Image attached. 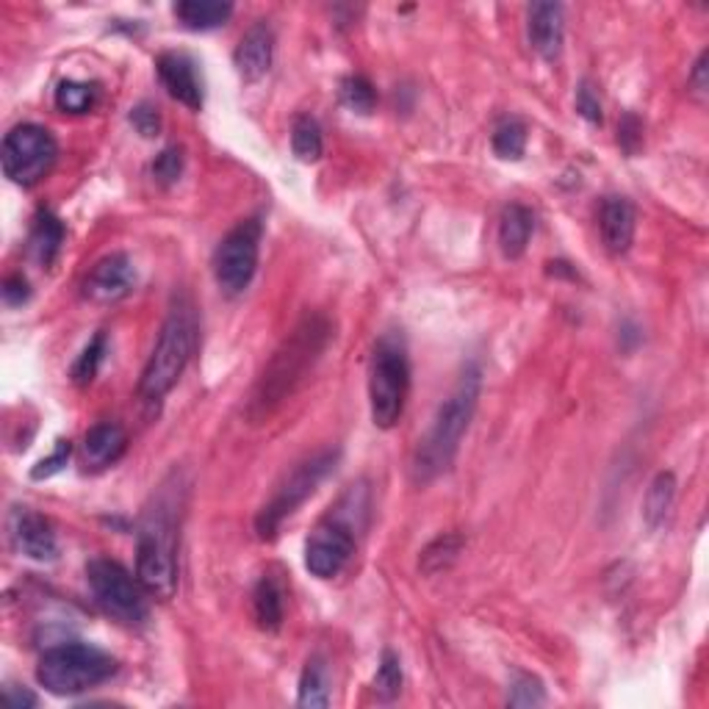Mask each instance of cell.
<instances>
[{
    "label": "cell",
    "mask_w": 709,
    "mask_h": 709,
    "mask_svg": "<svg viewBox=\"0 0 709 709\" xmlns=\"http://www.w3.org/2000/svg\"><path fill=\"white\" fill-rule=\"evenodd\" d=\"M271 55H275V33H271V28L264 20H258L238 39L233 64H236L238 75L244 81H258V78H264L269 72Z\"/></svg>",
    "instance_id": "9a60e30c"
},
{
    "label": "cell",
    "mask_w": 709,
    "mask_h": 709,
    "mask_svg": "<svg viewBox=\"0 0 709 709\" xmlns=\"http://www.w3.org/2000/svg\"><path fill=\"white\" fill-rule=\"evenodd\" d=\"M480 366L469 363L460 371L454 388L443 399L441 408H438L430 432H427L424 441L415 449L413 463H410V476H413L415 485H427V482L438 480L454 463L460 441H463L465 430H469L471 419H474L476 402H480Z\"/></svg>",
    "instance_id": "3957f363"
},
{
    "label": "cell",
    "mask_w": 709,
    "mask_h": 709,
    "mask_svg": "<svg viewBox=\"0 0 709 709\" xmlns=\"http://www.w3.org/2000/svg\"><path fill=\"white\" fill-rule=\"evenodd\" d=\"M291 150L299 161L314 164L325 153V138H321V127L314 116L299 114L291 125Z\"/></svg>",
    "instance_id": "484cf974"
},
{
    "label": "cell",
    "mask_w": 709,
    "mask_h": 709,
    "mask_svg": "<svg viewBox=\"0 0 709 709\" xmlns=\"http://www.w3.org/2000/svg\"><path fill=\"white\" fill-rule=\"evenodd\" d=\"M526 31H530V42L541 59L557 61L559 53H563V37H565L563 6L532 3Z\"/></svg>",
    "instance_id": "e0dca14e"
},
{
    "label": "cell",
    "mask_w": 709,
    "mask_h": 709,
    "mask_svg": "<svg viewBox=\"0 0 709 709\" xmlns=\"http://www.w3.org/2000/svg\"><path fill=\"white\" fill-rule=\"evenodd\" d=\"M709 53L707 50H703L701 55H698V61H696V66H692V72H690V92H692V97L698 100V103H703V100H707V94H709Z\"/></svg>",
    "instance_id": "f35d334b"
},
{
    "label": "cell",
    "mask_w": 709,
    "mask_h": 709,
    "mask_svg": "<svg viewBox=\"0 0 709 709\" xmlns=\"http://www.w3.org/2000/svg\"><path fill=\"white\" fill-rule=\"evenodd\" d=\"M465 541L463 535H454V532H446V535H438L435 541L427 543L419 554V571L424 576H438L443 571L452 568L458 563L460 552H463Z\"/></svg>",
    "instance_id": "cb8c5ba5"
},
{
    "label": "cell",
    "mask_w": 709,
    "mask_h": 709,
    "mask_svg": "<svg viewBox=\"0 0 709 709\" xmlns=\"http://www.w3.org/2000/svg\"><path fill=\"white\" fill-rule=\"evenodd\" d=\"M493 153L504 161H518L526 150V125L521 120L499 122L493 131Z\"/></svg>",
    "instance_id": "83f0119b"
},
{
    "label": "cell",
    "mask_w": 709,
    "mask_h": 709,
    "mask_svg": "<svg viewBox=\"0 0 709 709\" xmlns=\"http://www.w3.org/2000/svg\"><path fill=\"white\" fill-rule=\"evenodd\" d=\"M260 236H264V225H260V219L249 216V219H242L236 227H230L219 242V247H216V286L225 294H230V297L242 294L253 282L255 269H258Z\"/></svg>",
    "instance_id": "8fae6325"
},
{
    "label": "cell",
    "mask_w": 709,
    "mask_h": 709,
    "mask_svg": "<svg viewBox=\"0 0 709 709\" xmlns=\"http://www.w3.org/2000/svg\"><path fill=\"white\" fill-rule=\"evenodd\" d=\"M155 70H158L164 89L177 103H183L192 111L203 109V83L197 78V66L186 53H175V50L161 53L158 61H155Z\"/></svg>",
    "instance_id": "5bb4252c"
},
{
    "label": "cell",
    "mask_w": 709,
    "mask_h": 709,
    "mask_svg": "<svg viewBox=\"0 0 709 709\" xmlns=\"http://www.w3.org/2000/svg\"><path fill=\"white\" fill-rule=\"evenodd\" d=\"M676 499V476L670 471H659L657 476L648 485L646 499H643V518L651 530H659L665 524V518L670 515Z\"/></svg>",
    "instance_id": "603a6c76"
},
{
    "label": "cell",
    "mask_w": 709,
    "mask_h": 709,
    "mask_svg": "<svg viewBox=\"0 0 709 709\" xmlns=\"http://www.w3.org/2000/svg\"><path fill=\"white\" fill-rule=\"evenodd\" d=\"M532 230H535V214L526 205L510 203L499 216V249L504 258H521L530 247Z\"/></svg>",
    "instance_id": "d6986e66"
},
{
    "label": "cell",
    "mask_w": 709,
    "mask_h": 709,
    "mask_svg": "<svg viewBox=\"0 0 709 709\" xmlns=\"http://www.w3.org/2000/svg\"><path fill=\"white\" fill-rule=\"evenodd\" d=\"M103 358H105V332H97V336L83 347V352L78 354L75 363H72V382L81 388L89 386V382L97 377V369L100 363H103Z\"/></svg>",
    "instance_id": "f546056e"
},
{
    "label": "cell",
    "mask_w": 709,
    "mask_h": 709,
    "mask_svg": "<svg viewBox=\"0 0 709 709\" xmlns=\"http://www.w3.org/2000/svg\"><path fill=\"white\" fill-rule=\"evenodd\" d=\"M153 175L161 186H172V183L181 181L183 175V150L166 147L161 150L158 158L153 161Z\"/></svg>",
    "instance_id": "d6a6232c"
},
{
    "label": "cell",
    "mask_w": 709,
    "mask_h": 709,
    "mask_svg": "<svg viewBox=\"0 0 709 709\" xmlns=\"http://www.w3.org/2000/svg\"><path fill=\"white\" fill-rule=\"evenodd\" d=\"M332 338L330 319L325 314H305L297 321L291 332L282 338L280 347L269 358V363L260 371L258 382H255L253 393H249L247 419L253 424L269 419L294 391L305 382L308 371L314 369L316 360L327 349Z\"/></svg>",
    "instance_id": "7a4b0ae2"
},
{
    "label": "cell",
    "mask_w": 709,
    "mask_h": 709,
    "mask_svg": "<svg viewBox=\"0 0 709 709\" xmlns=\"http://www.w3.org/2000/svg\"><path fill=\"white\" fill-rule=\"evenodd\" d=\"M183 507H186V480L175 469L155 487L136 526V576L144 590L158 602H169L177 590Z\"/></svg>",
    "instance_id": "6da1fadb"
},
{
    "label": "cell",
    "mask_w": 709,
    "mask_h": 709,
    "mask_svg": "<svg viewBox=\"0 0 709 709\" xmlns=\"http://www.w3.org/2000/svg\"><path fill=\"white\" fill-rule=\"evenodd\" d=\"M338 458H341L338 449H321V452L305 458L302 463L277 485V491L271 493L269 502H266L264 507L258 510V515H255V532H258L260 541H271V537L277 535V530L282 526V521L291 518V515L314 496L316 487L336 471Z\"/></svg>",
    "instance_id": "ba28073f"
},
{
    "label": "cell",
    "mask_w": 709,
    "mask_h": 709,
    "mask_svg": "<svg viewBox=\"0 0 709 709\" xmlns=\"http://www.w3.org/2000/svg\"><path fill=\"white\" fill-rule=\"evenodd\" d=\"M0 297H3V302L9 308H20V305H25L31 299V286H28V280L22 275H9L3 280V288H0Z\"/></svg>",
    "instance_id": "74e56055"
},
{
    "label": "cell",
    "mask_w": 709,
    "mask_h": 709,
    "mask_svg": "<svg viewBox=\"0 0 709 709\" xmlns=\"http://www.w3.org/2000/svg\"><path fill=\"white\" fill-rule=\"evenodd\" d=\"M341 103L354 114H371L377 103V92L369 78L349 75L341 81Z\"/></svg>",
    "instance_id": "f1b7e54d"
},
{
    "label": "cell",
    "mask_w": 709,
    "mask_h": 709,
    "mask_svg": "<svg viewBox=\"0 0 709 709\" xmlns=\"http://www.w3.org/2000/svg\"><path fill=\"white\" fill-rule=\"evenodd\" d=\"M131 125L142 133L144 138H155L161 133V114L153 103H138L131 109Z\"/></svg>",
    "instance_id": "e575fe53"
},
{
    "label": "cell",
    "mask_w": 709,
    "mask_h": 709,
    "mask_svg": "<svg viewBox=\"0 0 709 709\" xmlns=\"http://www.w3.org/2000/svg\"><path fill=\"white\" fill-rule=\"evenodd\" d=\"M127 452V432L116 421H100L83 435L81 463L86 471H103Z\"/></svg>",
    "instance_id": "2e32d148"
},
{
    "label": "cell",
    "mask_w": 709,
    "mask_h": 709,
    "mask_svg": "<svg viewBox=\"0 0 709 709\" xmlns=\"http://www.w3.org/2000/svg\"><path fill=\"white\" fill-rule=\"evenodd\" d=\"M369 493L363 485H352L341 502L316 524L305 541V568L316 579H332L347 568L358 546V530H363Z\"/></svg>",
    "instance_id": "5b68a950"
},
{
    "label": "cell",
    "mask_w": 709,
    "mask_h": 709,
    "mask_svg": "<svg viewBox=\"0 0 709 709\" xmlns=\"http://www.w3.org/2000/svg\"><path fill=\"white\" fill-rule=\"evenodd\" d=\"M576 111H579L587 122H593V125H602V100H598L590 81H582L579 89H576Z\"/></svg>",
    "instance_id": "d590c367"
},
{
    "label": "cell",
    "mask_w": 709,
    "mask_h": 709,
    "mask_svg": "<svg viewBox=\"0 0 709 709\" xmlns=\"http://www.w3.org/2000/svg\"><path fill=\"white\" fill-rule=\"evenodd\" d=\"M618 144L629 155L637 153V147L643 144V122L637 120V114H624L618 122Z\"/></svg>",
    "instance_id": "8d00e7d4"
},
{
    "label": "cell",
    "mask_w": 709,
    "mask_h": 709,
    "mask_svg": "<svg viewBox=\"0 0 709 709\" xmlns=\"http://www.w3.org/2000/svg\"><path fill=\"white\" fill-rule=\"evenodd\" d=\"M55 158H59V144H55L53 133L33 122L11 127L0 147L3 175L22 188L37 186L53 169Z\"/></svg>",
    "instance_id": "30bf717a"
},
{
    "label": "cell",
    "mask_w": 709,
    "mask_h": 709,
    "mask_svg": "<svg viewBox=\"0 0 709 709\" xmlns=\"http://www.w3.org/2000/svg\"><path fill=\"white\" fill-rule=\"evenodd\" d=\"M637 214L626 197H607L598 210V230L609 255H624L635 242Z\"/></svg>",
    "instance_id": "ac0fdd59"
},
{
    "label": "cell",
    "mask_w": 709,
    "mask_h": 709,
    "mask_svg": "<svg viewBox=\"0 0 709 709\" xmlns=\"http://www.w3.org/2000/svg\"><path fill=\"white\" fill-rule=\"evenodd\" d=\"M543 701H546V690H543L541 679L530 674H515L507 696L510 707H541Z\"/></svg>",
    "instance_id": "1f68e13d"
},
{
    "label": "cell",
    "mask_w": 709,
    "mask_h": 709,
    "mask_svg": "<svg viewBox=\"0 0 709 709\" xmlns=\"http://www.w3.org/2000/svg\"><path fill=\"white\" fill-rule=\"evenodd\" d=\"M116 674V659L89 643H61L39 657L37 679L53 696H78Z\"/></svg>",
    "instance_id": "8992f818"
},
{
    "label": "cell",
    "mask_w": 709,
    "mask_h": 709,
    "mask_svg": "<svg viewBox=\"0 0 709 709\" xmlns=\"http://www.w3.org/2000/svg\"><path fill=\"white\" fill-rule=\"evenodd\" d=\"M70 454H72V443L70 441H55L53 452H50L48 458H42L37 465H33L31 476H33V480H48V476L59 474V471L66 465V460H70Z\"/></svg>",
    "instance_id": "836d02e7"
},
{
    "label": "cell",
    "mask_w": 709,
    "mask_h": 709,
    "mask_svg": "<svg viewBox=\"0 0 709 709\" xmlns=\"http://www.w3.org/2000/svg\"><path fill=\"white\" fill-rule=\"evenodd\" d=\"M9 535L11 543L20 554L37 563H50L59 554V541L44 515L33 513L28 507H14L9 515Z\"/></svg>",
    "instance_id": "4fadbf2b"
},
{
    "label": "cell",
    "mask_w": 709,
    "mask_h": 709,
    "mask_svg": "<svg viewBox=\"0 0 709 709\" xmlns=\"http://www.w3.org/2000/svg\"><path fill=\"white\" fill-rule=\"evenodd\" d=\"M410 391V363L402 338L382 336L374 347L369 371V404L371 421L380 430H391L404 413Z\"/></svg>",
    "instance_id": "52a82bcc"
},
{
    "label": "cell",
    "mask_w": 709,
    "mask_h": 709,
    "mask_svg": "<svg viewBox=\"0 0 709 709\" xmlns=\"http://www.w3.org/2000/svg\"><path fill=\"white\" fill-rule=\"evenodd\" d=\"M6 701H9L11 709H33L39 703L37 696H33L28 687H14V685L6 687Z\"/></svg>",
    "instance_id": "ab89813d"
},
{
    "label": "cell",
    "mask_w": 709,
    "mask_h": 709,
    "mask_svg": "<svg viewBox=\"0 0 709 709\" xmlns=\"http://www.w3.org/2000/svg\"><path fill=\"white\" fill-rule=\"evenodd\" d=\"M86 579L94 602L103 607L105 615L125 626H142L147 620L150 593L125 565L109 557H94L86 565Z\"/></svg>",
    "instance_id": "9c48e42d"
},
{
    "label": "cell",
    "mask_w": 709,
    "mask_h": 709,
    "mask_svg": "<svg viewBox=\"0 0 709 709\" xmlns=\"http://www.w3.org/2000/svg\"><path fill=\"white\" fill-rule=\"evenodd\" d=\"M53 100L55 109L64 111V114H86L94 105V100H97V89L83 81H61L55 86Z\"/></svg>",
    "instance_id": "4316f807"
},
{
    "label": "cell",
    "mask_w": 709,
    "mask_h": 709,
    "mask_svg": "<svg viewBox=\"0 0 709 709\" xmlns=\"http://www.w3.org/2000/svg\"><path fill=\"white\" fill-rule=\"evenodd\" d=\"M199 338V319L188 294H177L169 305L164 325H161L158 341L144 363L142 377H138V397L147 402L164 399L177 380L186 371Z\"/></svg>",
    "instance_id": "277c9868"
},
{
    "label": "cell",
    "mask_w": 709,
    "mask_h": 709,
    "mask_svg": "<svg viewBox=\"0 0 709 709\" xmlns=\"http://www.w3.org/2000/svg\"><path fill=\"white\" fill-rule=\"evenodd\" d=\"M177 22L188 31H214L222 28L233 17V3H219V0H181L172 6Z\"/></svg>",
    "instance_id": "44dd1931"
},
{
    "label": "cell",
    "mask_w": 709,
    "mask_h": 709,
    "mask_svg": "<svg viewBox=\"0 0 709 709\" xmlns=\"http://www.w3.org/2000/svg\"><path fill=\"white\" fill-rule=\"evenodd\" d=\"M299 707H327L330 703V679H327V665L321 657H310L305 662L302 676H299Z\"/></svg>",
    "instance_id": "d4e9b609"
},
{
    "label": "cell",
    "mask_w": 709,
    "mask_h": 709,
    "mask_svg": "<svg viewBox=\"0 0 709 709\" xmlns=\"http://www.w3.org/2000/svg\"><path fill=\"white\" fill-rule=\"evenodd\" d=\"M253 615L258 629L277 631L286 618V602H282V587L271 576H260L253 590Z\"/></svg>",
    "instance_id": "7402d4cb"
},
{
    "label": "cell",
    "mask_w": 709,
    "mask_h": 709,
    "mask_svg": "<svg viewBox=\"0 0 709 709\" xmlns=\"http://www.w3.org/2000/svg\"><path fill=\"white\" fill-rule=\"evenodd\" d=\"M64 236V222H61L53 210H39L37 219H33L31 225V236H28V255H31L39 266H50L59 258Z\"/></svg>",
    "instance_id": "ffe728a7"
},
{
    "label": "cell",
    "mask_w": 709,
    "mask_h": 709,
    "mask_svg": "<svg viewBox=\"0 0 709 709\" xmlns=\"http://www.w3.org/2000/svg\"><path fill=\"white\" fill-rule=\"evenodd\" d=\"M136 286V269L125 253H111L92 266L83 280V297L97 305H111L125 299Z\"/></svg>",
    "instance_id": "7c38bea8"
},
{
    "label": "cell",
    "mask_w": 709,
    "mask_h": 709,
    "mask_svg": "<svg viewBox=\"0 0 709 709\" xmlns=\"http://www.w3.org/2000/svg\"><path fill=\"white\" fill-rule=\"evenodd\" d=\"M399 690H402V662L393 651H382L374 676V692L386 701H391V698L399 696Z\"/></svg>",
    "instance_id": "4dcf8cb0"
}]
</instances>
